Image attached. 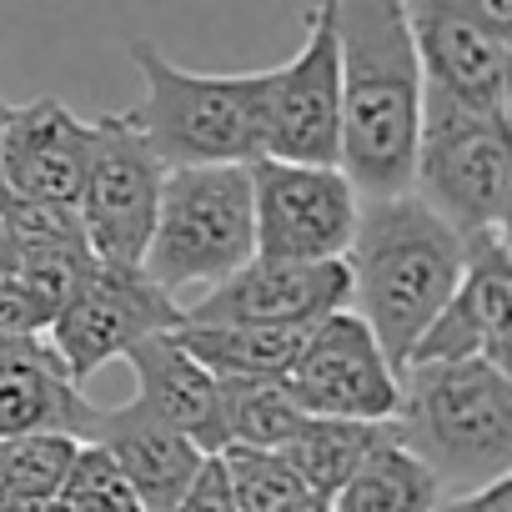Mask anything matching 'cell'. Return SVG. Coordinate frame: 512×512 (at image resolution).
Returning a JSON list of instances; mask_svg holds the SVG:
<instances>
[{"label":"cell","instance_id":"cell-11","mask_svg":"<svg viewBox=\"0 0 512 512\" xmlns=\"http://www.w3.org/2000/svg\"><path fill=\"white\" fill-rule=\"evenodd\" d=\"M337 146H342L337 31H332V6H327V0H312L297 56L282 61V66H272L262 156L337 166Z\"/></svg>","mask_w":512,"mask_h":512},{"label":"cell","instance_id":"cell-12","mask_svg":"<svg viewBox=\"0 0 512 512\" xmlns=\"http://www.w3.org/2000/svg\"><path fill=\"white\" fill-rule=\"evenodd\" d=\"M457 357H487L512 372V251L507 231L467 236V262L442 302V312L427 322L407 362H457Z\"/></svg>","mask_w":512,"mask_h":512},{"label":"cell","instance_id":"cell-2","mask_svg":"<svg viewBox=\"0 0 512 512\" xmlns=\"http://www.w3.org/2000/svg\"><path fill=\"white\" fill-rule=\"evenodd\" d=\"M342 262L352 282L347 307L372 327L377 347L402 372L467 262V236H457L412 191L362 196L357 231Z\"/></svg>","mask_w":512,"mask_h":512},{"label":"cell","instance_id":"cell-5","mask_svg":"<svg viewBox=\"0 0 512 512\" xmlns=\"http://www.w3.org/2000/svg\"><path fill=\"white\" fill-rule=\"evenodd\" d=\"M251 256L256 226L246 166H166L141 272L181 302V292L221 282Z\"/></svg>","mask_w":512,"mask_h":512},{"label":"cell","instance_id":"cell-10","mask_svg":"<svg viewBox=\"0 0 512 512\" xmlns=\"http://www.w3.org/2000/svg\"><path fill=\"white\" fill-rule=\"evenodd\" d=\"M282 382L307 417L392 422L402 402V372L387 362L372 327L352 307H337L307 327Z\"/></svg>","mask_w":512,"mask_h":512},{"label":"cell","instance_id":"cell-18","mask_svg":"<svg viewBox=\"0 0 512 512\" xmlns=\"http://www.w3.org/2000/svg\"><path fill=\"white\" fill-rule=\"evenodd\" d=\"M121 362L136 377L131 402L141 412L186 432L201 452H216V372H206L171 332L141 337Z\"/></svg>","mask_w":512,"mask_h":512},{"label":"cell","instance_id":"cell-6","mask_svg":"<svg viewBox=\"0 0 512 512\" xmlns=\"http://www.w3.org/2000/svg\"><path fill=\"white\" fill-rule=\"evenodd\" d=\"M412 196H422L457 236L502 231L512 211V126L507 111L462 106L422 81V126L412 156Z\"/></svg>","mask_w":512,"mask_h":512},{"label":"cell","instance_id":"cell-17","mask_svg":"<svg viewBox=\"0 0 512 512\" xmlns=\"http://www.w3.org/2000/svg\"><path fill=\"white\" fill-rule=\"evenodd\" d=\"M96 412L101 407L86 402V392L66 377L46 337H16L0 352V437L71 432L86 442L96 427Z\"/></svg>","mask_w":512,"mask_h":512},{"label":"cell","instance_id":"cell-15","mask_svg":"<svg viewBox=\"0 0 512 512\" xmlns=\"http://www.w3.org/2000/svg\"><path fill=\"white\" fill-rule=\"evenodd\" d=\"M86 166H91V121H81L56 96L11 106L6 141H0V186L6 191L76 206Z\"/></svg>","mask_w":512,"mask_h":512},{"label":"cell","instance_id":"cell-8","mask_svg":"<svg viewBox=\"0 0 512 512\" xmlns=\"http://www.w3.org/2000/svg\"><path fill=\"white\" fill-rule=\"evenodd\" d=\"M161 181H166V161L136 131L131 111H111L91 121V166L76 196V216L96 262L141 267L156 226Z\"/></svg>","mask_w":512,"mask_h":512},{"label":"cell","instance_id":"cell-27","mask_svg":"<svg viewBox=\"0 0 512 512\" xmlns=\"http://www.w3.org/2000/svg\"><path fill=\"white\" fill-rule=\"evenodd\" d=\"M171 512H236V497H231V487H226V477H221V462H216L211 452H206L201 472L191 477V487L181 492V502H176Z\"/></svg>","mask_w":512,"mask_h":512},{"label":"cell","instance_id":"cell-23","mask_svg":"<svg viewBox=\"0 0 512 512\" xmlns=\"http://www.w3.org/2000/svg\"><path fill=\"white\" fill-rule=\"evenodd\" d=\"M76 447H81V437H71V432L0 437V512H36V507L56 502Z\"/></svg>","mask_w":512,"mask_h":512},{"label":"cell","instance_id":"cell-29","mask_svg":"<svg viewBox=\"0 0 512 512\" xmlns=\"http://www.w3.org/2000/svg\"><path fill=\"white\" fill-rule=\"evenodd\" d=\"M432 512H512V472L507 477H492V482H482V487H472V492H462L452 502L437 497Z\"/></svg>","mask_w":512,"mask_h":512},{"label":"cell","instance_id":"cell-7","mask_svg":"<svg viewBox=\"0 0 512 512\" xmlns=\"http://www.w3.org/2000/svg\"><path fill=\"white\" fill-rule=\"evenodd\" d=\"M246 176H251L256 256H267V262H332V256H347L362 196L342 166L256 156L246 161Z\"/></svg>","mask_w":512,"mask_h":512},{"label":"cell","instance_id":"cell-4","mask_svg":"<svg viewBox=\"0 0 512 512\" xmlns=\"http://www.w3.org/2000/svg\"><path fill=\"white\" fill-rule=\"evenodd\" d=\"M397 437L437 482L482 487L512 472V372L487 357L407 362Z\"/></svg>","mask_w":512,"mask_h":512},{"label":"cell","instance_id":"cell-3","mask_svg":"<svg viewBox=\"0 0 512 512\" xmlns=\"http://www.w3.org/2000/svg\"><path fill=\"white\" fill-rule=\"evenodd\" d=\"M131 61L146 96L126 111L166 166H246L262 156L272 71H186L146 36L131 41Z\"/></svg>","mask_w":512,"mask_h":512},{"label":"cell","instance_id":"cell-1","mask_svg":"<svg viewBox=\"0 0 512 512\" xmlns=\"http://www.w3.org/2000/svg\"><path fill=\"white\" fill-rule=\"evenodd\" d=\"M342 66V146L337 166L357 196L412 191L422 126V61L402 0H327Z\"/></svg>","mask_w":512,"mask_h":512},{"label":"cell","instance_id":"cell-24","mask_svg":"<svg viewBox=\"0 0 512 512\" xmlns=\"http://www.w3.org/2000/svg\"><path fill=\"white\" fill-rule=\"evenodd\" d=\"M221 462V477L236 497V512H272L282 502H292L302 487V477L292 472V462L277 452V447H241V442H226L211 452Z\"/></svg>","mask_w":512,"mask_h":512},{"label":"cell","instance_id":"cell-13","mask_svg":"<svg viewBox=\"0 0 512 512\" xmlns=\"http://www.w3.org/2000/svg\"><path fill=\"white\" fill-rule=\"evenodd\" d=\"M347 262H267L251 256L221 282L201 287L196 302H181V322H267V327H312L317 317L347 307Z\"/></svg>","mask_w":512,"mask_h":512},{"label":"cell","instance_id":"cell-32","mask_svg":"<svg viewBox=\"0 0 512 512\" xmlns=\"http://www.w3.org/2000/svg\"><path fill=\"white\" fill-rule=\"evenodd\" d=\"M36 512H61V507H56V502H46V507H36Z\"/></svg>","mask_w":512,"mask_h":512},{"label":"cell","instance_id":"cell-14","mask_svg":"<svg viewBox=\"0 0 512 512\" xmlns=\"http://www.w3.org/2000/svg\"><path fill=\"white\" fill-rule=\"evenodd\" d=\"M407 31L422 61V81L462 106L477 111H507L512 96V36L452 16V11H432V6H407Z\"/></svg>","mask_w":512,"mask_h":512},{"label":"cell","instance_id":"cell-20","mask_svg":"<svg viewBox=\"0 0 512 512\" xmlns=\"http://www.w3.org/2000/svg\"><path fill=\"white\" fill-rule=\"evenodd\" d=\"M442 497L437 472L392 432L387 442H377L362 467L337 487L332 512H432Z\"/></svg>","mask_w":512,"mask_h":512},{"label":"cell","instance_id":"cell-19","mask_svg":"<svg viewBox=\"0 0 512 512\" xmlns=\"http://www.w3.org/2000/svg\"><path fill=\"white\" fill-rule=\"evenodd\" d=\"M171 337L216 377H282L307 337V327L267 322H181Z\"/></svg>","mask_w":512,"mask_h":512},{"label":"cell","instance_id":"cell-30","mask_svg":"<svg viewBox=\"0 0 512 512\" xmlns=\"http://www.w3.org/2000/svg\"><path fill=\"white\" fill-rule=\"evenodd\" d=\"M272 512H332V502L317 497V492H297L292 502H282V507H272Z\"/></svg>","mask_w":512,"mask_h":512},{"label":"cell","instance_id":"cell-26","mask_svg":"<svg viewBox=\"0 0 512 512\" xmlns=\"http://www.w3.org/2000/svg\"><path fill=\"white\" fill-rule=\"evenodd\" d=\"M51 317H56V307L26 277L16 246L0 251V337H46Z\"/></svg>","mask_w":512,"mask_h":512},{"label":"cell","instance_id":"cell-22","mask_svg":"<svg viewBox=\"0 0 512 512\" xmlns=\"http://www.w3.org/2000/svg\"><path fill=\"white\" fill-rule=\"evenodd\" d=\"M307 422L282 377H216V447H287Z\"/></svg>","mask_w":512,"mask_h":512},{"label":"cell","instance_id":"cell-31","mask_svg":"<svg viewBox=\"0 0 512 512\" xmlns=\"http://www.w3.org/2000/svg\"><path fill=\"white\" fill-rule=\"evenodd\" d=\"M6 121H11V101L0 96V141H6Z\"/></svg>","mask_w":512,"mask_h":512},{"label":"cell","instance_id":"cell-25","mask_svg":"<svg viewBox=\"0 0 512 512\" xmlns=\"http://www.w3.org/2000/svg\"><path fill=\"white\" fill-rule=\"evenodd\" d=\"M56 507L61 512H141L126 472L116 467V457L101 447V442H81L66 477H61V492H56Z\"/></svg>","mask_w":512,"mask_h":512},{"label":"cell","instance_id":"cell-28","mask_svg":"<svg viewBox=\"0 0 512 512\" xmlns=\"http://www.w3.org/2000/svg\"><path fill=\"white\" fill-rule=\"evenodd\" d=\"M407 6H432V11H452L467 21H482L502 36H512V0H407Z\"/></svg>","mask_w":512,"mask_h":512},{"label":"cell","instance_id":"cell-21","mask_svg":"<svg viewBox=\"0 0 512 512\" xmlns=\"http://www.w3.org/2000/svg\"><path fill=\"white\" fill-rule=\"evenodd\" d=\"M397 432V417L392 422H352V417H307L292 442L282 447V457L292 462V472L302 477L307 492L317 497H337V487L362 467V457L387 442Z\"/></svg>","mask_w":512,"mask_h":512},{"label":"cell","instance_id":"cell-9","mask_svg":"<svg viewBox=\"0 0 512 512\" xmlns=\"http://www.w3.org/2000/svg\"><path fill=\"white\" fill-rule=\"evenodd\" d=\"M181 327V302L166 297L141 267L91 262V272L56 307L46 342L61 357L66 377L86 387L106 362H121L141 337Z\"/></svg>","mask_w":512,"mask_h":512},{"label":"cell","instance_id":"cell-16","mask_svg":"<svg viewBox=\"0 0 512 512\" xmlns=\"http://www.w3.org/2000/svg\"><path fill=\"white\" fill-rule=\"evenodd\" d=\"M86 442H101L116 457V467L126 472L141 512H171L181 502V492L191 487V477L201 472V462H206V452L186 432L156 422L136 402L101 407Z\"/></svg>","mask_w":512,"mask_h":512}]
</instances>
